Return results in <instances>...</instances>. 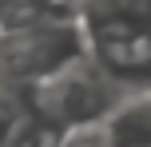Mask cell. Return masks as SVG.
I'll list each match as a JSON object with an SVG mask.
<instances>
[{
	"label": "cell",
	"instance_id": "7a4b0ae2",
	"mask_svg": "<svg viewBox=\"0 0 151 147\" xmlns=\"http://www.w3.org/2000/svg\"><path fill=\"white\" fill-rule=\"evenodd\" d=\"M88 56V36L72 20H40L16 32H0V76L20 87H36Z\"/></svg>",
	"mask_w": 151,
	"mask_h": 147
},
{
	"label": "cell",
	"instance_id": "8992f818",
	"mask_svg": "<svg viewBox=\"0 0 151 147\" xmlns=\"http://www.w3.org/2000/svg\"><path fill=\"white\" fill-rule=\"evenodd\" d=\"M56 147H107V143H104V127H80V131H64Z\"/></svg>",
	"mask_w": 151,
	"mask_h": 147
},
{
	"label": "cell",
	"instance_id": "52a82bcc",
	"mask_svg": "<svg viewBox=\"0 0 151 147\" xmlns=\"http://www.w3.org/2000/svg\"><path fill=\"white\" fill-rule=\"evenodd\" d=\"M4 135H8V127H4V123H0V147H4Z\"/></svg>",
	"mask_w": 151,
	"mask_h": 147
},
{
	"label": "cell",
	"instance_id": "5b68a950",
	"mask_svg": "<svg viewBox=\"0 0 151 147\" xmlns=\"http://www.w3.org/2000/svg\"><path fill=\"white\" fill-rule=\"evenodd\" d=\"M60 135L52 131L48 123H40L36 115H20L4 135V147H56Z\"/></svg>",
	"mask_w": 151,
	"mask_h": 147
},
{
	"label": "cell",
	"instance_id": "3957f363",
	"mask_svg": "<svg viewBox=\"0 0 151 147\" xmlns=\"http://www.w3.org/2000/svg\"><path fill=\"white\" fill-rule=\"evenodd\" d=\"M88 56L119 87L135 84V92L151 87V24L143 16L119 12V8H107V12L91 16Z\"/></svg>",
	"mask_w": 151,
	"mask_h": 147
},
{
	"label": "cell",
	"instance_id": "6da1fadb",
	"mask_svg": "<svg viewBox=\"0 0 151 147\" xmlns=\"http://www.w3.org/2000/svg\"><path fill=\"white\" fill-rule=\"evenodd\" d=\"M24 92H28V115L48 123L56 135L80 131V127H99L115 111V103L123 100V87L91 56L68 64L52 80L24 87Z\"/></svg>",
	"mask_w": 151,
	"mask_h": 147
},
{
	"label": "cell",
	"instance_id": "ba28073f",
	"mask_svg": "<svg viewBox=\"0 0 151 147\" xmlns=\"http://www.w3.org/2000/svg\"><path fill=\"white\" fill-rule=\"evenodd\" d=\"M147 24H151V12H147Z\"/></svg>",
	"mask_w": 151,
	"mask_h": 147
},
{
	"label": "cell",
	"instance_id": "277c9868",
	"mask_svg": "<svg viewBox=\"0 0 151 147\" xmlns=\"http://www.w3.org/2000/svg\"><path fill=\"white\" fill-rule=\"evenodd\" d=\"M99 127L107 147H151V87L127 92Z\"/></svg>",
	"mask_w": 151,
	"mask_h": 147
}]
</instances>
